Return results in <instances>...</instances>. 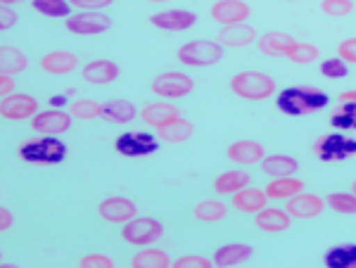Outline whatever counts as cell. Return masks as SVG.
<instances>
[{"label": "cell", "instance_id": "obj_1", "mask_svg": "<svg viewBox=\"0 0 356 268\" xmlns=\"http://www.w3.org/2000/svg\"><path fill=\"white\" fill-rule=\"evenodd\" d=\"M330 98L318 88H309V85H300V88H285L275 98V107L285 112L288 117H307L312 112H318L328 107Z\"/></svg>", "mask_w": 356, "mask_h": 268}, {"label": "cell", "instance_id": "obj_2", "mask_svg": "<svg viewBox=\"0 0 356 268\" xmlns=\"http://www.w3.org/2000/svg\"><path fill=\"white\" fill-rule=\"evenodd\" d=\"M231 90L238 98L250 102H261L275 93V81L264 72H240L231 78Z\"/></svg>", "mask_w": 356, "mask_h": 268}, {"label": "cell", "instance_id": "obj_3", "mask_svg": "<svg viewBox=\"0 0 356 268\" xmlns=\"http://www.w3.org/2000/svg\"><path fill=\"white\" fill-rule=\"evenodd\" d=\"M19 157L26 164H60L67 157V145L57 135H43L19 145Z\"/></svg>", "mask_w": 356, "mask_h": 268}, {"label": "cell", "instance_id": "obj_4", "mask_svg": "<svg viewBox=\"0 0 356 268\" xmlns=\"http://www.w3.org/2000/svg\"><path fill=\"white\" fill-rule=\"evenodd\" d=\"M176 60L186 67H195V69L211 67L223 60V45L219 41H202V38H197V41L181 45L176 53Z\"/></svg>", "mask_w": 356, "mask_h": 268}, {"label": "cell", "instance_id": "obj_5", "mask_svg": "<svg viewBox=\"0 0 356 268\" xmlns=\"http://www.w3.org/2000/svg\"><path fill=\"white\" fill-rule=\"evenodd\" d=\"M164 235V226L157 219L150 216H136L122 228V240L134 244V247H147V244L157 242Z\"/></svg>", "mask_w": 356, "mask_h": 268}, {"label": "cell", "instance_id": "obj_6", "mask_svg": "<svg viewBox=\"0 0 356 268\" xmlns=\"http://www.w3.org/2000/svg\"><path fill=\"white\" fill-rule=\"evenodd\" d=\"M314 152H316V157L325 164L344 162V159L356 155V140L347 138V135H342V133H328L314 142Z\"/></svg>", "mask_w": 356, "mask_h": 268}, {"label": "cell", "instance_id": "obj_7", "mask_svg": "<svg viewBox=\"0 0 356 268\" xmlns=\"http://www.w3.org/2000/svg\"><path fill=\"white\" fill-rule=\"evenodd\" d=\"M150 88L157 98L178 100V98H186V95L193 93L195 81H193V76H188L186 72H164V74H159V76L152 78Z\"/></svg>", "mask_w": 356, "mask_h": 268}, {"label": "cell", "instance_id": "obj_8", "mask_svg": "<svg viewBox=\"0 0 356 268\" xmlns=\"http://www.w3.org/2000/svg\"><path fill=\"white\" fill-rule=\"evenodd\" d=\"M114 150L122 157L129 159H140V157H150L159 150V140L152 133H143V131H129L122 133L114 140Z\"/></svg>", "mask_w": 356, "mask_h": 268}, {"label": "cell", "instance_id": "obj_9", "mask_svg": "<svg viewBox=\"0 0 356 268\" xmlns=\"http://www.w3.org/2000/svg\"><path fill=\"white\" fill-rule=\"evenodd\" d=\"M65 28L74 36H97L112 28V19L102 12H93V10H81L79 15L67 17Z\"/></svg>", "mask_w": 356, "mask_h": 268}, {"label": "cell", "instance_id": "obj_10", "mask_svg": "<svg viewBox=\"0 0 356 268\" xmlns=\"http://www.w3.org/2000/svg\"><path fill=\"white\" fill-rule=\"evenodd\" d=\"M72 114L62 112L57 107H50L45 112H38L36 117L31 119V131L38 135H62L72 128Z\"/></svg>", "mask_w": 356, "mask_h": 268}, {"label": "cell", "instance_id": "obj_11", "mask_svg": "<svg viewBox=\"0 0 356 268\" xmlns=\"http://www.w3.org/2000/svg\"><path fill=\"white\" fill-rule=\"evenodd\" d=\"M38 114V100L29 93H13L0 102V117L8 122H24Z\"/></svg>", "mask_w": 356, "mask_h": 268}, {"label": "cell", "instance_id": "obj_12", "mask_svg": "<svg viewBox=\"0 0 356 268\" xmlns=\"http://www.w3.org/2000/svg\"><path fill=\"white\" fill-rule=\"evenodd\" d=\"M325 199L318 195H312V192H297L295 197L285 199V212H288L292 219H300V221H309L316 219L325 212Z\"/></svg>", "mask_w": 356, "mask_h": 268}, {"label": "cell", "instance_id": "obj_13", "mask_svg": "<svg viewBox=\"0 0 356 268\" xmlns=\"http://www.w3.org/2000/svg\"><path fill=\"white\" fill-rule=\"evenodd\" d=\"M97 214H100L102 221H107V224H129L131 219H136L138 214V207L134 202H131L129 197H105L100 199V204H97Z\"/></svg>", "mask_w": 356, "mask_h": 268}, {"label": "cell", "instance_id": "obj_14", "mask_svg": "<svg viewBox=\"0 0 356 268\" xmlns=\"http://www.w3.org/2000/svg\"><path fill=\"white\" fill-rule=\"evenodd\" d=\"M250 5L245 0H219V3L211 5L209 15L214 22H219L221 26L228 24H240V22H247L250 17Z\"/></svg>", "mask_w": 356, "mask_h": 268}, {"label": "cell", "instance_id": "obj_15", "mask_svg": "<svg viewBox=\"0 0 356 268\" xmlns=\"http://www.w3.org/2000/svg\"><path fill=\"white\" fill-rule=\"evenodd\" d=\"M195 22H197V15L191 10H164V12L150 15V24L162 31H186L195 26Z\"/></svg>", "mask_w": 356, "mask_h": 268}, {"label": "cell", "instance_id": "obj_16", "mask_svg": "<svg viewBox=\"0 0 356 268\" xmlns=\"http://www.w3.org/2000/svg\"><path fill=\"white\" fill-rule=\"evenodd\" d=\"M226 157L238 167H252V164H261V159L266 157V150L257 140H235L228 145Z\"/></svg>", "mask_w": 356, "mask_h": 268}, {"label": "cell", "instance_id": "obj_17", "mask_svg": "<svg viewBox=\"0 0 356 268\" xmlns=\"http://www.w3.org/2000/svg\"><path fill=\"white\" fill-rule=\"evenodd\" d=\"M295 45H297V38L283 31H266L257 38V48L266 57H288Z\"/></svg>", "mask_w": 356, "mask_h": 268}, {"label": "cell", "instance_id": "obj_18", "mask_svg": "<svg viewBox=\"0 0 356 268\" xmlns=\"http://www.w3.org/2000/svg\"><path fill=\"white\" fill-rule=\"evenodd\" d=\"M81 78L90 85H107L119 78V65L112 60H90L81 69Z\"/></svg>", "mask_w": 356, "mask_h": 268}, {"label": "cell", "instance_id": "obj_19", "mask_svg": "<svg viewBox=\"0 0 356 268\" xmlns=\"http://www.w3.org/2000/svg\"><path fill=\"white\" fill-rule=\"evenodd\" d=\"M216 41H219L223 48H247V45L257 43V31H254V26H250L247 22L228 24V26H221Z\"/></svg>", "mask_w": 356, "mask_h": 268}, {"label": "cell", "instance_id": "obj_20", "mask_svg": "<svg viewBox=\"0 0 356 268\" xmlns=\"http://www.w3.org/2000/svg\"><path fill=\"white\" fill-rule=\"evenodd\" d=\"M254 224L264 233H285L292 226V216L285 209H273V207H264L261 212L254 214Z\"/></svg>", "mask_w": 356, "mask_h": 268}, {"label": "cell", "instance_id": "obj_21", "mask_svg": "<svg viewBox=\"0 0 356 268\" xmlns=\"http://www.w3.org/2000/svg\"><path fill=\"white\" fill-rule=\"evenodd\" d=\"M79 67V57L69 50H53L41 57V69L53 76H67Z\"/></svg>", "mask_w": 356, "mask_h": 268}, {"label": "cell", "instance_id": "obj_22", "mask_svg": "<svg viewBox=\"0 0 356 268\" xmlns=\"http://www.w3.org/2000/svg\"><path fill=\"white\" fill-rule=\"evenodd\" d=\"M266 202H268L266 192L259 190V187H250V185L231 195L233 209H238L240 214H257V212H261V209L266 207Z\"/></svg>", "mask_w": 356, "mask_h": 268}, {"label": "cell", "instance_id": "obj_23", "mask_svg": "<svg viewBox=\"0 0 356 268\" xmlns=\"http://www.w3.org/2000/svg\"><path fill=\"white\" fill-rule=\"evenodd\" d=\"M252 254H254V249H252L250 244L231 242V244H221L214 252V256H211V261H214L216 268H231V266L243 264L247 259H252Z\"/></svg>", "mask_w": 356, "mask_h": 268}, {"label": "cell", "instance_id": "obj_24", "mask_svg": "<svg viewBox=\"0 0 356 268\" xmlns=\"http://www.w3.org/2000/svg\"><path fill=\"white\" fill-rule=\"evenodd\" d=\"M157 131V138L162 142H169V145H178V142H186L193 138L195 133V126L193 122H188V119L183 117H176L171 119L169 124H164V126L154 128Z\"/></svg>", "mask_w": 356, "mask_h": 268}, {"label": "cell", "instance_id": "obj_25", "mask_svg": "<svg viewBox=\"0 0 356 268\" xmlns=\"http://www.w3.org/2000/svg\"><path fill=\"white\" fill-rule=\"evenodd\" d=\"M176 117H181V112H178L174 105H169V102H152V105L143 107V112H140L143 124L150 128L164 126V124H169L171 119H176Z\"/></svg>", "mask_w": 356, "mask_h": 268}, {"label": "cell", "instance_id": "obj_26", "mask_svg": "<svg viewBox=\"0 0 356 268\" xmlns=\"http://www.w3.org/2000/svg\"><path fill=\"white\" fill-rule=\"evenodd\" d=\"M261 171L268 178H278V176H295L300 171V162L290 155H266L261 159Z\"/></svg>", "mask_w": 356, "mask_h": 268}, {"label": "cell", "instance_id": "obj_27", "mask_svg": "<svg viewBox=\"0 0 356 268\" xmlns=\"http://www.w3.org/2000/svg\"><path fill=\"white\" fill-rule=\"evenodd\" d=\"M302 190H304V181L295 178V176H278V178L268 181V185L264 187L268 199H290Z\"/></svg>", "mask_w": 356, "mask_h": 268}, {"label": "cell", "instance_id": "obj_28", "mask_svg": "<svg viewBox=\"0 0 356 268\" xmlns=\"http://www.w3.org/2000/svg\"><path fill=\"white\" fill-rule=\"evenodd\" d=\"M250 181H252V176L240 169L223 171V174L216 176V181H214V192L216 195H233V192H238L250 185Z\"/></svg>", "mask_w": 356, "mask_h": 268}, {"label": "cell", "instance_id": "obj_29", "mask_svg": "<svg viewBox=\"0 0 356 268\" xmlns=\"http://www.w3.org/2000/svg\"><path fill=\"white\" fill-rule=\"evenodd\" d=\"M138 117V110H136V105L134 102H129V100H110V102H105L102 105V119H107L110 124H131L134 119Z\"/></svg>", "mask_w": 356, "mask_h": 268}, {"label": "cell", "instance_id": "obj_30", "mask_svg": "<svg viewBox=\"0 0 356 268\" xmlns=\"http://www.w3.org/2000/svg\"><path fill=\"white\" fill-rule=\"evenodd\" d=\"M193 216L200 224H216V221H223L228 216V207L219 199H204V202L195 204Z\"/></svg>", "mask_w": 356, "mask_h": 268}, {"label": "cell", "instance_id": "obj_31", "mask_svg": "<svg viewBox=\"0 0 356 268\" xmlns=\"http://www.w3.org/2000/svg\"><path fill=\"white\" fill-rule=\"evenodd\" d=\"M29 67V60L22 50L10 48V45H3L0 48V74H10V76H17Z\"/></svg>", "mask_w": 356, "mask_h": 268}, {"label": "cell", "instance_id": "obj_32", "mask_svg": "<svg viewBox=\"0 0 356 268\" xmlns=\"http://www.w3.org/2000/svg\"><path fill=\"white\" fill-rule=\"evenodd\" d=\"M131 266L134 268H171L174 261L166 256L162 249H140L131 256Z\"/></svg>", "mask_w": 356, "mask_h": 268}, {"label": "cell", "instance_id": "obj_33", "mask_svg": "<svg viewBox=\"0 0 356 268\" xmlns=\"http://www.w3.org/2000/svg\"><path fill=\"white\" fill-rule=\"evenodd\" d=\"M323 264L328 268H356V244H340L328 249Z\"/></svg>", "mask_w": 356, "mask_h": 268}, {"label": "cell", "instance_id": "obj_34", "mask_svg": "<svg viewBox=\"0 0 356 268\" xmlns=\"http://www.w3.org/2000/svg\"><path fill=\"white\" fill-rule=\"evenodd\" d=\"M69 114H72L74 119H79V122H93V119L102 117V105L95 100H88V98H79L72 102Z\"/></svg>", "mask_w": 356, "mask_h": 268}, {"label": "cell", "instance_id": "obj_35", "mask_svg": "<svg viewBox=\"0 0 356 268\" xmlns=\"http://www.w3.org/2000/svg\"><path fill=\"white\" fill-rule=\"evenodd\" d=\"M330 126L337 131H356V105L354 102H340V110L332 112Z\"/></svg>", "mask_w": 356, "mask_h": 268}, {"label": "cell", "instance_id": "obj_36", "mask_svg": "<svg viewBox=\"0 0 356 268\" xmlns=\"http://www.w3.org/2000/svg\"><path fill=\"white\" fill-rule=\"evenodd\" d=\"M325 204H328L335 214L356 216V195L354 192H332V195L325 197Z\"/></svg>", "mask_w": 356, "mask_h": 268}, {"label": "cell", "instance_id": "obj_37", "mask_svg": "<svg viewBox=\"0 0 356 268\" xmlns=\"http://www.w3.org/2000/svg\"><path fill=\"white\" fill-rule=\"evenodd\" d=\"M31 8L45 17H72V3L69 0H33Z\"/></svg>", "mask_w": 356, "mask_h": 268}, {"label": "cell", "instance_id": "obj_38", "mask_svg": "<svg viewBox=\"0 0 356 268\" xmlns=\"http://www.w3.org/2000/svg\"><path fill=\"white\" fill-rule=\"evenodd\" d=\"M285 60H290L292 65H309V62L318 60V48H316V45H312V43L297 41V45L290 50V55L285 57Z\"/></svg>", "mask_w": 356, "mask_h": 268}, {"label": "cell", "instance_id": "obj_39", "mask_svg": "<svg viewBox=\"0 0 356 268\" xmlns=\"http://www.w3.org/2000/svg\"><path fill=\"white\" fill-rule=\"evenodd\" d=\"M321 74H323L325 78H330V81H342V78H347V62H342L340 57H332V60H325L323 65H321Z\"/></svg>", "mask_w": 356, "mask_h": 268}, {"label": "cell", "instance_id": "obj_40", "mask_svg": "<svg viewBox=\"0 0 356 268\" xmlns=\"http://www.w3.org/2000/svg\"><path fill=\"white\" fill-rule=\"evenodd\" d=\"M354 10V0H321V12L328 17H347Z\"/></svg>", "mask_w": 356, "mask_h": 268}, {"label": "cell", "instance_id": "obj_41", "mask_svg": "<svg viewBox=\"0 0 356 268\" xmlns=\"http://www.w3.org/2000/svg\"><path fill=\"white\" fill-rule=\"evenodd\" d=\"M211 266H214V261L211 259L191 254V256H181V259H176L171 268H211Z\"/></svg>", "mask_w": 356, "mask_h": 268}, {"label": "cell", "instance_id": "obj_42", "mask_svg": "<svg viewBox=\"0 0 356 268\" xmlns=\"http://www.w3.org/2000/svg\"><path fill=\"white\" fill-rule=\"evenodd\" d=\"M337 57L347 65H356V36L354 38H344L337 45Z\"/></svg>", "mask_w": 356, "mask_h": 268}, {"label": "cell", "instance_id": "obj_43", "mask_svg": "<svg viewBox=\"0 0 356 268\" xmlns=\"http://www.w3.org/2000/svg\"><path fill=\"white\" fill-rule=\"evenodd\" d=\"M81 268H114V261L105 254H88L79 261Z\"/></svg>", "mask_w": 356, "mask_h": 268}, {"label": "cell", "instance_id": "obj_44", "mask_svg": "<svg viewBox=\"0 0 356 268\" xmlns=\"http://www.w3.org/2000/svg\"><path fill=\"white\" fill-rule=\"evenodd\" d=\"M72 8H79V10H93V12H100V10L110 8L114 0H69Z\"/></svg>", "mask_w": 356, "mask_h": 268}, {"label": "cell", "instance_id": "obj_45", "mask_svg": "<svg viewBox=\"0 0 356 268\" xmlns=\"http://www.w3.org/2000/svg\"><path fill=\"white\" fill-rule=\"evenodd\" d=\"M15 24H17V15L8 8V5H3V10H0V28L8 31V28H13Z\"/></svg>", "mask_w": 356, "mask_h": 268}, {"label": "cell", "instance_id": "obj_46", "mask_svg": "<svg viewBox=\"0 0 356 268\" xmlns=\"http://www.w3.org/2000/svg\"><path fill=\"white\" fill-rule=\"evenodd\" d=\"M15 93V78L10 74H0V95L8 98V95Z\"/></svg>", "mask_w": 356, "mask_h": 268}, {"label": "cell", "instance_id": "obj_47", "mask_svg": "<svg viewBox=\"0 0 356 268\" xmlns=\"http://www.w3.org/2000/svg\"><path fill=\"white\" fill-rule=\"evenodd\" d=\"M15 224V219H13V212H10L8 207H3L0 209V231H10V226Z\"/></svg>", "mask_w": 356, "mask_h": 268}, {"label": "cell", "instance_id": "obj_48", "mask_svg": "<svg viewBox=\"0 0 356 268\" xmlns=\"http://www.w3.org/2000/svg\"><path fill=\"white\" fill-rule=\"evenodd\" d=\"M337 100H340V102H354V105H356V88L354 90H342V93L337 95Z\"/></svg>", "mask_w": 356, "mask_h": 268}, {"label": "cell", "instance_id": "obj_49", "mask_svg": "<svg viewBox=\"0 0 356 268\" xmlns=\"http://www.w3.org/2000/svg\"><path fill=\"white\" fill-rule=\"evenodd\" d=\"M65 102V95H55V98H50V107H62Z\"/></svg>", "mask_w": 356, "mask_h": 268}, {"label": "cell", "instance_id": "obj_50", "mask_svg": "<svg viewBox=\"0 0 356 268\" xmlns=\"http://www.w3.org/2000/svg\"><path fill=\"white\" fill-rule=\"evenodd\" d=\"M3 5H8V8H13V5H19V3H26V0H0Z\"/></svg>", "mask_w": 356, "mask_h": 268}, {"label": "cell", "instance_id": "obj_51", "mask_svg": "<svg viewBox=\"0 0 356 268\" xmlns=\"http://www.w3.org/2000/svg\"><path fill=\"white\" fill-rule=\"evenodd\" d=\"M147 3H169V0H147Z\"/></svg>", "mask_w": 356, "mask_h": 268}, {"label": "cell", "instance_id": "obj_52", "mask_svg": "<svg viewBox=\"0 0 356 268\" xmlns=\"http://www.w3.org/2000/svg\"><path fill=\"white\" fill-rule=\"evenodd\" d=\"M352 192H354V195H356V181H354V183H352Z\"/></svg>", "mask_w": 356, "mask_h": 268}, {"label": "cell", "instance_id": "obj_53", "mask_svg": "<svg viewBox=\"0 0 356 268\" xmlns=\"http://www.w3.org/2000/svg\"><path fill=\"white\" fill-rule=\"evenodd\" d=\"M285 3H297V0H285Z\"/></svg>", "mask_w": 356, "mask_h": 268}]
</instances>
